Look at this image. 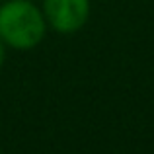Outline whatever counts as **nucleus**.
Wrapping results in <instances>:
<instances>
[{
    "mask_svg": "<svg viewBox=\"0 0 154 154\" xmlns=\"http://www.w3.org/2000/svg\"><path fill=\"white\" fill-rule=\"evenodd\" d=\"M47 22L35 0H0V39L12 51H31L45 39Z\"/></svg>",
    "mask_w": 154,
    "mask_h": 154,
    "instance_id": "obj_1",
    "label": "nucleus"
},
{
    "mask_svg": "<svg viewBox=\"0 0 154 154\" xmlns=\"http://www.w3.org/2000/svg\"><path fill=\"white\" fill-rule=\"evenodd\" d=\"M47 27L60 35L78 33L92 14V0H41Z\"/></svg>",
    "mask_w": 154,
    "mask_h": 154,
    "instance_id": "obj_2",
    "label": "nucleus"
},
{
    "mask_svg": "<svg viewBox=\"0 0 154 154\" xmlns=\"http://www.w3.org/2000/svg\"><path fill=\"white\" fill-rule=\"evenodd\" d=\"M6 51H8V47L2 43V39H0V68H2V64H4V60H6Z\"/></svg>",
    "mask_w": 154,
    "mask_h": 154,
    "instance_id": "obj_3",
    "label": "nucleus"
},
{
    "mask_svg": "<svg viewBox=\"0 0 154 154\" xmlns=\"http://www.w3.org/2000/svg\"><path fill=\"white\" fill-rule=\"evenodd\" d=\"M0 154H2V150H0Z\"/></svg>",
    "mask_w": 154,
    "mask_h": 154,
    "instance_id": "obj_4",
    "label": "nucleus"
},
{
    "mask_svg": "<svg viewBox=\"0 0 154 154\" xmlns=\"http://www.w3.org/2000/svg\"><path fill=\"white\" fill-rule=\"evenodd\" d=\"M35 2H37V0H35Z\"/></svg>",
    "mask_w": 154,
    "mask_h": 154,
    "instance_id": "obj_5",
    "label": "nucleus"
}]
</instances>
